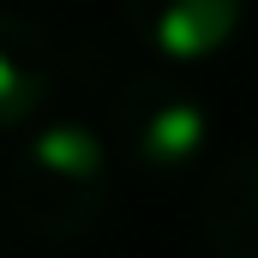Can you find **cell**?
<instances>
[{
	"mask_svg": "<svg viewBox=\"0 0 258 258\" xmlns=\"http://www.w3.org/2000/svg\"><path fill=\"white\" fill-rule=\"evenodd\" d=\"M114 192V150L108 138L72 114H54L30 132L6 174V210L48 246L90 234Z\"/></svg>",
	"mask_w": 258,
	"mask_h": 258,
	"instance_id": "6da1fadb",
	"label": "cell"
},
{
	"mask_svg": "<svg viewBox=\"0 0 258 258\" xmlns=\"http://www.w3.org/2000/svg\"><path fill=\"white\" fill-rule=\"evenodd\" d=\"M120 12L162 66H204L240 36L246 0H120Z\"/></svg>",
	"mask_w": 258,
	"mask_h": 258,
	"instance_id": "3957f363",
	"label": "cell"
},
{
	"mask_svg": "<svg viewBox=\"0 0 258 258\" xmlns=\"http://www.w3.org/2000/svg\"><path fill=\"white\" fill-rule=\"evenodd\" d=\"M198 228L216 258H258V150H234L204 174Z\"/></svg>",
	"mask_w": 258,
	"mask_h": 258,
	"instance_id": "5b68a950",
	"label": "cell"
},
{
	"mask_svg": "<svg viewBox=\"0 0 258 258\" xmlns=\"http://www.w3.org/2000/svg\"><path fill=\"white\" fill-rule=\"evenodd\" d=\"M54 84H60V48L48 42V30L0 6V132L30 126L54 102Z\"/></svg>",
	"mask_w": 258,
	"mask_h": 258,
	"instance_id": "277c9868",
	"label": "cell"
},
{
	"mask_svg": "<svg viewBox=\"0 0 258 258\" xmlns=\"http://www.w3.org/2000/svg\"><path fill=\"white\" fill-rule=\"evenodd\" d=\"M108 150L138 174H186L210 156V102L180 78V66H144L108 102Z\"/></svg>",
	"mask_w": 258,
	"mask_h": 258,
	"instance_id": "7a4b0ae2",
	"label": "cell"
}]
</instances>
